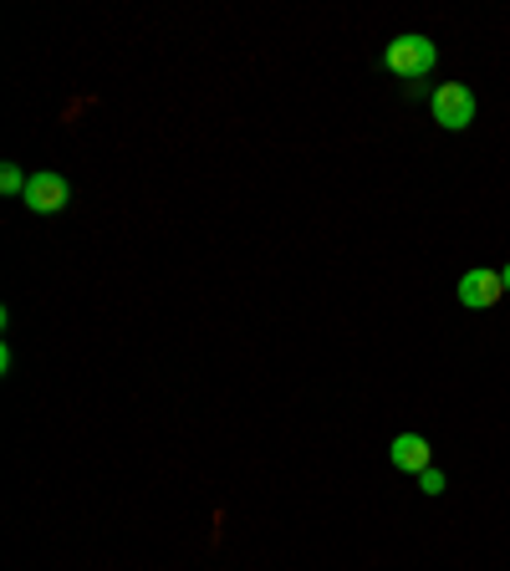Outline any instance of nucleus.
I'll return each instance as SVG.
<instances>
[{
	"mask_svg": "<svg viewBox=\"0 0 510 571\" xmlns=\"http://www.w3.org/2000/svg\"><path fill=\"white\" fill-rule=\"evenodd\" d=\"M383 62H388V72H398V77H429V72L439 67V51H434L429 36H398V41H388Z\"/></svg>",
	"mask_w": 510,
	"mask_h": 571,
	"instance_id": "nucleus-1",
	"label": "nucleus"
},
{
	"mask_svg": "<svg viewBox=\"0 0 510 571\" xmlns=\"http://www.w3.org/2000/svg\"><path fill=\"white\" fill-rule=\"evenodd\" d=\"M429 107H434V123L449 128V134H459V128L475 123V92H470L464 83H439L434 87V98H429Z\"/></svg>",
	"mask_w": 510,
	"mask_h": 571,
	"instance_id": "nucleus-2",
	"label": "nucleus"
},
{
	"mask_svg": "<svg viewBox=\"0 0 510 571\" xmlns=\"http://www.w3.org/2000/svg\"><path fill=\"white\" fill-rule=\"evenodd\" d=\"M21 200H26L31 215H56V210H67V204H72V185L56 174V168H36Z\"/></svg>",
	"mask_w": 510,
	"mask_h": 571,
	"instance_id": "nucleus-3",
	"label": "nucleus"
},
{
	"mask_svg": "<svg viewBox=\"0 0 510 571\" xmlns=\"http://www.w3.org/2000/svg\"><path fill=\"white\" fill-rule=\"evenodd\" d=\"M506 296V281H500V270H464L459 276V302L470 306V312H485V306H495Z\"/></svg>",
	"mask_w": 510,
	"mask_h": 571,
	"instance_id": "nucleus-4",
	"label": "nucleus"
},
{
	"mask_svg": "<svg viewBox=\"0 0 510 571\" xmlns=\"http://www.w3.org/2000/svg\"><path fill=\"white\" fill-rule=\"evenodd\" d=\"M388 459H393V470H404V474H424L429 470V439L424 434H398L388 444Z\"/></svg>",
	"mask_w": 510,
	"mask_h": 571,
	"instance_id": "nucleus-5",
	"label": "nucleus"
},
{
	"mask_svg": "<svg viewBox=\"0 0 510 571\" xmlns=\"http://www.w3.org/2000/svg\"><path fill=\"white\" fill-rule=\"evenodd\" d=\"M26 185H31V179H26V174H21L16 164L0 168V189H5V194H26Z\"/></svg>",
	"mask_w": 510,
	"mask_h": 571,
	"instance_id": "nucleus-6",
	"label": "nucleus"
},
{
	"mask_svg": "<svg viewBox=\"0 0 510 571\" xmlns=\"http://www.w3.org/2000/svg\"><path fill=\"white\" fill-rule=\"evenodd\" d=\"M419 490H424V495H444V474L434 470V465H429V470L419 474Z\"/></svg>",
	"mask_w": 510,
	"mask_h": 571,
	"instance_id": "nucleus-7",
	"label": "nucleus"
},
{
	"mask_svg": "<svg viewBox=\"0 0 510 571\" xmlns=\"http://www.w3.org/2000/svg\"><path fill=\"white\" fill-rule=\"evenodd\" d=\"M500 281H506V296H510V266H506V270H500Z\"/></svg>",
	"mask_w": 510,
	"mask_h": 571,
	"instance_id": "nucleus-8",
	"label": "nucleus"
}]
</instances>
